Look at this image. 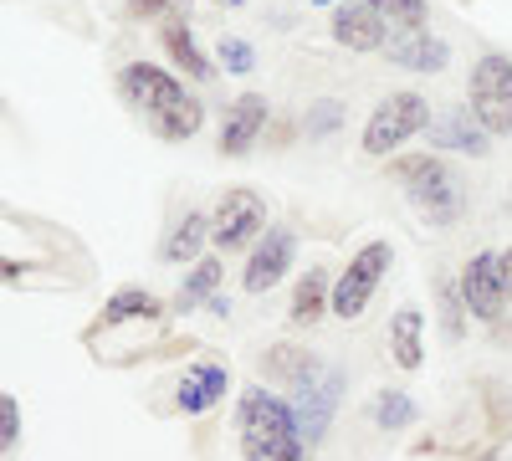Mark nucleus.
Here are the masks:
<instances>
[{"label":"nucleus","instance_id":"obj_1","mask_svg":"<svg viewBox=\"0 0 512 461\" xmlns=\"http://www.w3.org/2000/svg\"><path fill=\"white\" fill-rule=\"evenodd\" d=\"M241 426V451L246 461H308V441L297 431V415L287 400L267 395L262 385H251L236 405Z\"/></svg>","mask_w":512,"mask_h":461},{"label":"nucleus","instance_id":"obj_2","mask_svg":"<svg viewBox=\"0 0 512 461\" xmlns=\"http://www.w3.org/2000/svg\"><path fill=\"white\" fill-rule=\"evenodd\" d=\"M390 175L405 185L410 205L431 221V226H451L466 205V190H461V175L441 154H400L390 159Z\"/></svg>","mask_w":512,"mask_h":461},{"label":"nucleus","instance_id":"obj_3","mask_svg":"<svg viewBox=\"0 0 512 461\" xmlns=\"http://www.w3.org/2000/svg\"><path fill=\"white\" fill-rule=\"evenodd\" d=\"M390 262H395L390 241H369V246H359L354 257H349V267L338 272L333 292H328V313H338L344 323H354V318H359V313L369 308L374 287L384 282V272H390Z\"/></svg>","mask_w":512,"mask_h":461},{"label":"nucleus","instance_id":"obj_4","mask_svg":"<svg viewBox=\"0 0 512 461\" xmlns=\"http://www.w3.org/2000/svg\"><path fill=\"white\" fill-rule=\"evenodd\" d=\"M425 123H431V103H425L420 93H390L364 123V154L390 159L405 139L425 134Z\"/></svg>","mask_w":512,"mask_h":461},{"label":"nucleus","instance_id":"obj_5","mask_svg":"<svg viewBox=\"0 0 512 461\" xmlns=\"http://www.w3.org/2000/svg\"><path fill=\"white\" fill-rule=\"evenodd\" d=\"M472 113L477 123L497 139V134H512V62L487 52L477 67H472Z\"/></svg>","mask_w":512,"mask_h":461},{"label":"nucleus","instance_id":"obj_6","mask_svg":"<svg viewBox=\"0 0 512 461\" xmlns=\"http://www.w3.org/2000/svg\"><path fill=\"white\" fill-rule=\"evenodd\" d=\"M262 231H267L262 195L256 190H226L221 205H216V221H210V241H216V251H241Z\"/></svg>","mask_w":512,"mask_h":461},{"label":"nucleus","instance_id":"obj_7","mask_svg":"<svg viewBox=\"0 0 512 461\" xmlns=\"http://www.w3.org/2000/svg\"><path fill=\"white\" fill-rule=\"evenodd\" d=\"M461 303L472 318L482 323H497L502 308H507V282H502V257L497 251H477L461 272Z\"/></svg>","mask_w":512,"mask_h":461},{"label":"nucleus","instance_id":"obj_8","mask_svg":"<svg viewBox=\"0 0 512 461\" xmlns=\"http://www.w3.org/2000/svg\"><path fill=\"white\" fill-rule=\"evenodd\" d=\"M118 88H123V98L134 103V108H144V118H159V113L180 108L190 98L180 77H169V72H159L149 62H128L123 77H118Z\"/></svg>","mask_w":512,"mask_h":461},{"label":"nucleus","instance_id":"obj_9","mask_svg":"<svg viewBox=\"0 0 512 461\" xmlns=\"http://www.w3.org/2000/svg\"><path fill=\"white\" fill-rule=\"evenodd\" d=\"M292 257H297L292 231H287V226H267L262 241L251 246V262H246V272H241V287H246V292H267V287H277V282L287 277Z\"/></svg>","mask_w":512,"mask_h":461},{"label":"nucleus","instance_id":"obj_10","mask_svg":"<svg viewBox=\"0 0 512 461\" xmlns=\"http://www.w3.org/2000/svg\"><path fill=\"white\" fill-rule=\"evenodd\" d=\"M338 395H344V374H338V369H323L318 380H308L303 390H297L292 415H297V431H303L308 446L323 441V431H328V421H333V410H338Z\"/></svg>","mask_w":512,"mask_h":461},{"label":"nucleus","instance_id":"obj_11","mask_svg":"<svg viewBox=\"0 0 512 461\" xmlns=\"http://www.w3.org/2000/svg\"><path fill=\"white\" fill-rule=\"evenodd\" d=\"M267 118H272V108H267L262 93H241V98L226 108V123H221V154H226V159H241V154L256 144V134L267 129Z\"/></svg>","mask_w":512,"mask_h":461},{"label":"nucleus","instance_id":"obj_12","mask_svg":"<svg viewBox=\"0 0 512 461\" xmlns=\"http://www.w3.org/2000/svg\"><path fill=\"white\" fill-rule=\"evenodd\" d=\"M333 41L349 52H379L384 47V21L374 6L364 0H344V6H333Z\"/></svg>","mask_w":512,"mask_h":461},{"label":"nucleus","instance_id":"obj_13","mask_svg":"<svg viewBox=\"0 0 512 461\" xmlns=\"http://www.w3.org/2000/svg\"><path fill=\"white\" fill-rule=\"evenodd\" d=\"M384 52H390V62L395 67H405V72H441L446 62H451V47L441 36H431V31H395L390 41H384Z\"/></svg>","mask_w":512,"mask_h":461},{"label":"nucleus","instance_id":"obj_14","mask_svg":"<svg viewBox=\"0 0 512 461\" xmlns=\"http://www.w3.org/2000/svg\"><path fill=\"white\" fill-rule=\"evenodd\" d=\"M425 134H431V149H456V154H487L492 139L472 108H446L441 118L425 123Z\"/></svg>","mask_w":512,"mask_h":461},{"label":"nucleus","instance_id":"obj_15","mask_svg":"<svg viewBox=\"0 0 512 461\" xmlns=\"http://www.w3.org/2000/svg\"><path fill=\"white\" fill-rule=\"evenodd\" d=\"M226 385H231V374H226V364H190L185 369V380H180V410L185 415H200V410H210L221 395H226Z\"/></svg>","mask_w":512,"mask_h":461},{"label":"nucleus","instance_id":"obj_16","mask_svg":"<svg viewBox=\"0 0 512 461\" xmlns=\"http://www.w3.org/2000/svg\"><path fill=\"white\" fill-rule=\"evenodd\" d=\"M159 41H164V52L175 57L195 82H210L216 77V67H210V57L200 52V41H195V31L185 26V16H164V26H159Z\"/></svg>","mask_w":512,"mask_h":461},{"label":"nucleus","instance_id":"obj_17","mask_svg":"<svg viewBox=\"0 0 512 461\" xmlns=\"http://www.w3.org/2000/svg\"><path fill=\"white\" fill-rule=\"evenodd\" d=\"M420 333H425L420 308H400V313L390 318V354H395V364H400V369H420V359H425Z\"/></svg>","mask_w":512,"mask_h":461},{"label":"nucleus","instance_id":"obj_18","mask_svg":"<svg viewBox=\"0 0 512 461\" xmlns=\"http://www.w3.org/2000/svg\"><path fill=\"white\" fill-rule=\"evenodd\" d=\"M221 277H226L221 257L195 262V267H190V277H185V282H180V292H175V313H190V308L210 303V298H216V287H221Z\"/></svg>","mask_w":512,"mask_h":461},{"label":"nucleus","instance_id":"obj_19","mask_svg":"<svg viewBox=\"0 0 512 461\" xmlns=\"http://www.w3.org/2000/svg\"><path fill=\"white\" fill-rule=\"evenodd\" d=\"M267 374H272V380H287L292 390H303L308 380H318V374H323V364H318L313 354H303V349L282 344V349L267 354Z\"/></svg>","mask_w":512,"mask_h":461},{"label":"nucleus","instance_id":"obj_20","mask_svg":"<svg viewBox=\"0 0 512 461\" xmlns=\"http://www.w3.org/2000/svg\"><path fill=\"white\" fill-rule=\"evenodd\" d=\"M323 313H328V272L313 267L303 282H297V292H292V323L308 328V323H318Z\"/></svg>","mask_w":512,"mask_h":461},{"label":"nucleus","instance_id":"obj_21","mask_svg":"<svg viewBox=\"0 0 512 461\" xmlns=\"http://www.w3.org/2000/svg\"><path fill=\"white\" fill-rule=\"evenodd\" d=\"M159 313H164V303L154 298V292H144V287H123V292H113L108 308H103V328H113V323H134V318H159Z\"/></svg>","mask_w":512,"mask_h":461},{"label":"nucleus","instance_id":"obj_22","mask_svg":"<svg viewBox=\"0 0 512 461\" xmlns=\"http://www.w3.org/2000/svg\"><path fill=\"white\" fill-rule=\"evenodd\" d=\"M200 123H205V103H200V98H185L180 108L149 118V129H154L159 139H169V144H180V139H195V134H200Z\"/></svg>","mask_w":512,"mask_h":461},{"label":"nucleus","instance_id":"obj_23","mask_svg":"<svg viewBox=\"0 0 512 461\" xmlns=\"http://www.w3.org/2000/svg\"><path fill=\"white\" fill-rule=\"evenodd\" d=\"M205 236H210V221H205L200 211H190L175 231H169V241H164V262H190Z\"/></svg>","mask_w":512,"mask_h":461},{"label":"nucleus","instance_id":"obj_24","mask_svg":"<svg viewBox=\"0 0 512 461\" xmlns=\"http://www.w3.org/2000/svg\"><path fill=\"white\" fill-rule=\"evenodd\" d=\"M374 426H379V431H405V426H415V400H410L405 390H384V395L374 400Z\"/></svg>","mask_w":512,"mask_h":461},{"label":"nucleus","instance_id":"obj_25","mask_svg":"<svg viewBox=\"0 0 512 461\" xmlns=\"http://www.w3.org/2000/svg\"><path fill=\"white\" fill-rule=\"evenodd\" d=\"M364 6H374L384 26H400V31H420L425 16H431L425 0H364Z\"/></svg>","mask_w":512,"mask_h":461},{"label":"nucleus","instance_id":"obj_26","mask_svg":"<svg viewBox=\"0 0 512 461\" xmlns=\"http://www.w3.org/2000/svg\"><path fill=\"white\" fill-rule=\"evenodd\" d=\"M441 287V328H446V339H461L466 333V303H461V292L451 282H436Z\"/></svg>","mask_w":512,"mask_h":461},{"label":"nucleus","instance_id":"obj_27","mask_svg":"<svg viewBox=\"0 0 512 461\" xmlns=\"http://www.w3.org/2000/svg\"><path fill=\"white\" fill-rule=\"evenodd\" d=\"M221 62H226V72L246 77V72L256 67V52H251V41H241V36H221Z\"/></svg>","mask_w":512,"mask_h":461},{"label":"nucleus","instance_id":"obj_28","mask_svg":"<svg viewBox=\"0 0 512 461\" xmlns=\"http://www.w3.org/2000/svg\"><path fill=\"white\" fill-rule=\"evenodd\" d=\"M16 436H21V405L16 395H0V451H11Z\"/></svg>","mask_w":512,"mask_h":461},{"label":"nucleus","instance_id":"obj_29","mask_svg":"<svg viewBox=\"0 0 512 461\" xmlns=\"http://www.w3.org/2000/svg\"><path fill=\"white\" fill-rule=\"evenodd\" d=\"M338 123V103H318V113L308 118V134H328Z\"/></svg>","mask_w":512,"mask_h":461},{"label":"nucleus","instance_id":"obj_30","mask_svg":"<svg viewBox=\"0 0 512 461\" xmlns=\"http://www.w3.org/2000/svg\"><path fill=\"white\" fill-rule=\"evenodd\" d=\"M502 282H507V298H512V251H502Z\"/></svg>","mask_w":512,"mask_h":461},{"label":"nucleus","instance_id":"obj_31","mask_svg":"<svg viewBox=\"0 0 512 461\" xmlns=\"http://www.w3.org/2000/svg\"><path fill=\"white\" fill-rule=\"evenodd\" d=\"M226 6H241V0H226Z\"/></svg>","mask_w":512,"mask_h":461},{"label":"nucleus","instance_id":"obj_32","mask_svg":"<svg viewBox=\"0 0 512 461\" xmlns=\"http://www.w3.org/2000/svg\"><path fill=\"white\" fill-rule=\"evenodd\" d=\"M318 6H328V0H318Z\"/></svg>","mask_w":512,"mask_h":461}]
</instances>
